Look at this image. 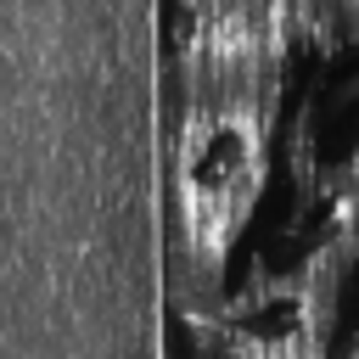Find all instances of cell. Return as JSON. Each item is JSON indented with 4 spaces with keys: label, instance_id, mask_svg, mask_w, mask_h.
Here are the masks:
<instances>
[{
    "label": "cell",
    "instance_id": "cell-1",
    "mask_svg": "<svg viewBox=\"0 0 359 359\" xmlns=\"http://www.w3.org/2000/svg\"><path fill=\"white\" fill-rule=\"evenodd\" d=\"M292 39L320 56L359 45V0H292Z\"/></svg>",
    "mask_w": 359,
    "mask_h": 359
}]
</instances>
